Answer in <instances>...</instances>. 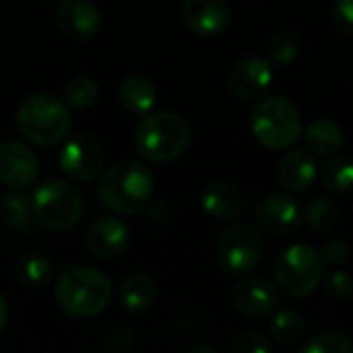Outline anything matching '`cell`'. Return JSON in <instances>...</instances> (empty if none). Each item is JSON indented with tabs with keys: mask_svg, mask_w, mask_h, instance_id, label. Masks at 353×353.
Segmentation results:
<instances>
[{
	"mask_svg": "<svg viewBox=\"0 0 353 353\" xmlns=\"http://www.w3.org/2000/svg\"><path fill=\"white\" fill-rule=\"evenodd\" d=\"M95 192L108 211L116 215H137L151 199L153 174L137 159H120L99 176Z\"/></svg>",
	"mask_w": 353,
	"mask_h": 353,
	"instance_id": "1",
	"label": "cell"
},
{
	"mask_svg": "<svg viewBox=\"0 0 353 353\" xmlns=\"http://www.w3.org/2000/svg\"><path fill=\"white\" fill-rule=\"evenodd\" d=\"M192 128L188 120L170 110L143 116L134 128V147L141 157L153 163H170L178 159L190 145Z\"/></svg>",
	"mask_w": 353,
	"mask_h": 353,
	"instance_id": "2",
	"label": "cell"
},
{
	"mask_svg": "<svg viewBox=\"0 0 353 353\" xmlns=\"http://www.w3.org/2000/svg\"><path fill=\"white\" fill-rule=\"evenodd\" d=\"M60 308L74 319H93L112 300L110 277L95 267H70L56 281Z\"/></svg>",
	"mask_w": 353,
	"mask_h": 353,
	"instance_id": "3",
	"label": "cell"
},
{
	"mask_svg": "<svg viewBox=\"0 0 353 353\" xmlns=\"http://www.w3.org/2000/svg\"><path fill=\"white\" fill-rule=\"evenodd\" d=\"M250 130L259 145L271 151L294 147L304 134V122L298 108L281 97L271 95L261 99L250 114Z\"/></svg>",
	"mask_w": 353,
	"mask_h": 353,
	"instance_id": "4",
	"label": "cell"
},
{
	"mask_svg": "<svg viewBox=\"0 0 353 353\" xmlns=\"http://www.w3.org/2000/svg\"><path fill=\"white\" fill-rule=\"evenodd\" d=\"M17 126L23 137L35 145H56L72 126L66 103L50 93H33L25 97L17 110Z\"/></svg>",
	"mask_w": 353,
	"mask_h": 353,
	"instance_id": "5",
	"label": "cell"
},
{
	"mask_svg": "<svg viewBox=\"0 0 353 353\" xmlns=\"http://www.w3.org/2000/svg\"><path fill=\"white\" fill-rule=\"evenodd\" d=\"M275 285L290 298L302 300L316 292L325 275L321 252L304 242L292 244L275 261Z\"/></svg>",
	"mask_w": 353,
	"mask_h": 353,
	"instance_id": "6",
	"label": "cell"
},
{
	"mask_svg": "<svg viewBox=\"0 0 353 353\" xmlns=\"http://www.w3.org/2000/svg\"><path fill=\"white\" fill-rule=\"evenodd\" d=\"M29 201L33 219L52 232H68L77 228L85 209L81 192L70 182L58 178L41 182Z\"/></svg>",
	"mask_w": 353,
	"mask_h": 353,
	"instance_id": "7",
	"label": "cell"
},
{
	"mask_svg": "<svg viewBox=\"0 0 353 353\" xmlns=\"http://www.w3.org/2000/svg\"><path fill=\"white\" fill-rule=\"evenodd\" d=\"M265 240L256 228L234 223L223 230L217 242V263L225 273L244 275L254 271L265 259Z\"/></svg>",
	"mask_w": 353,
	"mask_h": 353,
	"instance_id": "8",
	"label": "cell"
},
{
	"mask_svg": "<svg viewBox=\"0 0 353 353\" xmlns=\"http://www.w3.org/2000/svg\"><path fill=\"white\" fill-rule=\"evenodd\" d=\"M62 172L74 182H91L103 165V149L99 141L87 132L66 139L58 155Z\"/></svg>",
	"mask_w": 353,
	"mask_h": 353,
	"instance_id": "9",
	"label": "cell"
},
{
	"mask_svg": "<svg viewBox=\"0 0 353 353\" xmlns=\"http://www.w3.org/2000/svg\"><path fill=\"white\" fill-rule=\"evenodd\" d=\"M256 223L263 232L283 238L296 234L304 223V209L285 194H271L256 207Z\"/></svg>",
	"mask_w": 353,
	"mask_h": 353,
	"instance_id": "10",
	"label": "cell"
},
{
	"mask_svg": "<svg viewBox=\"0 0 353 353\" xmlns=\"http://www.w3.org/2000/svg\"><path fill=\"white\" fill-rule=\"evenodd\" d=\"M273 66L267 58L244 56L228 72V89L242 101L261 97L273 83Z\"/></svg>",
	"mask_w": 353,
	"mask_h": 353,
	"instance_id": "11",
	"label": "cell"
},
{
	"mask_svg": "<svg viewBox=\"0 0 353 353\" xmlns=\"http://www.w3.org/2000/svg\"><path fill=\"white\" fill-rule=\"evenodd\" d=\"M232 302L240 314L248 319H265L277 310L279 294L273 281L261 275H252L234 285Z\"/></svg>",
	"mask_w": 353,
	"mask_h": 353,
	"instance_id": "12",
	"label": "cell"
},
{
	"mask_svg": "<svg viewBox=\"0 0 353 353\" xmlns=\"http://www.w3.org/2000/svg\"><path fill=\"white\" fill-rule=\"evenodd\" d=\"M37 157L19 141L0 143V182L14 192L29 188L37 180Z\"/></svg>",
	"mask_w": 353,
	"mask_h": 353,
	"instance_id": "13",
	"label": "cell"
},
{
	"mask_svg": "<svg viewBox=\"0 0 353 353\" xmlns=\"http://www.w3.org/2000/svg\"><path fill=\"white\" fill-rule=\"evenodd\" d=\"M130 242V232L128 225L112 215L95 219L85 234V246L95 259H116L126 250Z\"/></svg>",
	"mask_w": 353,
	"mask_h": 353,
	"instance_id": "14",
	"label": "cell"
},
{
	"mask_svg": "<svg viewBox=\"0 0 353 353\" xmlns=\"http://www.w3.org/2000/svg\"><path fill=\"white\" fill-rule=\"evenodd\" d=\"M182 19L192 33L215 37L228 29L232 10L223 0H186L182 4Z\"/></svg>",
	"mask_w": 353,
	"mask_h": 353,
	"instance_id": "15",
	"label": "cell"
},
{
	"mask_svg": "<svg viewBox=\"0 0 353 353\" xmlns=\"http://www.w3.org/2000/svg\"><path fill=\"white\" fill-rule=\"evenodd\" d=\"M54 19L58 29L72 39H89L101 29V10L87 0H62Z\"/></svg>",
	"mask_w": 353,
	"mask_h": 353,
	"instance_id": "16",
	"label": "cell"
},
{
	"mask_svg": "<svg viewBox=\"0 0 353 353\" xmlns=\"http://www.w3.org/2000/svg\"><path fill=\"white\" fill-rule=\"evenodd\" d=\"M277 178L285 190L296 194L306 192L319 178V165L314 155H310L306 149L288 151L277 165Z\"/></svg>",
	"mask_w": 353,
	"mask_h": 353,
	"instance_id": "17",
	"label": "cell"
},
{
	"mask_svg": "<svg viewBox=\"0 0 353 353\" xmlns=\"http://www.w3.org/2000/svg\"><path fill=\"white\" fill-rule=\"evenodd\" d=\"M201 207L213 219L232 221V219L240 217V213L244 211V199L234 184L215 180V182L207 184V188L203 190Z\"/></svg>",
	"mask_w": 353,
	"mask_h": 353,
	"instance_id": "18",
	"label": "cell"
},
{
	"mask_svg": "<svg viewBox=\"0 0 353 353\" xmlns=\"http://www.w3.org/2000/svg\"><path fill=\"white\" fill-rule=\"evenodd\" d=\"M302 139L310 155L331 159V157H337L343 147V128L331 118H321V120L310 122L304 128Z\"/></svg>",
	"mask_w": 353,
	"mask_h": 353,
	"instance_id": "19",
	"label": "cell"
},
{
	"mask_svg": "<svg viewBox=\"0 0 353 353\" xmlns=\"http://www.w3.org/2000/svg\"><path fill=\"white\" fill-rule=\"evenodd\" d=\"M118 97L122 108L128 114L134 116H147L151 114L155 99H157V89L153 85V81L145 74H128L126 79H122L120 87H118Z\"/></svg>",
	"mask_w": 353,
	"mask_h": 353,
	"instance_id": "20",
	"label": "cell"
},
{
	"mask_svg": "<svg viewBox=\"0 0 353 353\" xmlns=\"http://www.w3.org/2000/svg\"><path fill=\"white\" fill-rule=\"evenodd\" d=\"M155 296H157L155 283L145 273L126 275L124 281L120 283V290H118V298H120L122 308L132 316L145 314L153 306Z\"/></svg>",
	"mask_w": 353,
	"mask_h": 353,
	"instance_id": "21",
	"label": "cell"
},
{
	"mask_svg": "<svg viewBox=\"0 0 353 353\" xmlns=\"http://www.w3.org/2000/svg\"><path fill=\"white\" fill-rule=\"evenodd\" d=\"M271 333L277 345L292 350L296 345L302 343L304 333H306V321L302 319V314L294 308H283L279 312H275L273 321H271Z\"/></svg>",
	"mask_w": 353,
	"mask_h": 353,
	"instance_id": "22",
	"label": "cell"
},
{
	"mask_svg": "<svg viewBox=\"0 0 353 353\" xmlns=\"http://www.w3.org/2000/svg\"><path fill=\"white\" fill-rule=\"evenodd\" d=\"M304 219H306L308 228L312 230V234H316V236L329 234L339 221V207L329 196H314L306 205Z\"/></svg>",
	"mask_w": 353,
	"mask_h": 353,
	"instance_id": "23",
	"label": "cell"
},
{
	"mask_svg": "<svg viewBox=\"0 0 353 353\" xmlns=\"http://www.w3.org/2000/svg\"><path fill=\"white\" fill-rule=\"evenodd\" d=\"M0 217L2 221L17 232H29L31 230V201L21 192H6L0 199Z\"/></svg>",
	"mask_w": 353,
	"mask_h": 353,
	"instance_id": "24",
	"label": "cell"
},
{
	"mask_svg": "<svg viewBox=\"0 0 353 353\" xmlns=\"http://www.w3.org/2000/svg\"><path fill=\"white\" fill-rule=\"evenodd\" d=\"M321 184L329 192H345L353 188V157L337 155L327 159L323 170L319 172Z\"/></svg>",
	"mask_w": 353,
	"mask_h": 353,
	"instance_id": "25",
	"label": "cell"
},
{
	"mask_svg": "<svg viewBox=\"0 0 353 353\" xmlns=\"http://www.w3.org/2000/svg\"><path fill=\"white\" fill-rule=\"evenodd\" d=\"M302 52V41L294 31H279L269 39L267 60L273 66H292Z\"/></svg>",
	"mask_w": 353,
	"mask_h": 353,
	"instance_id": "26",
	"label": "cell"
},
{
	"mask_svg": "<svg viewBox=\"0 0 353 353\" xmlns=\"http://www.w3.org/2000/svg\"><path fill=\"white\" fill-rule=\"evenodd\" d=\"M99 99V85L93 77L79 74L68 81L64 89V103L72 110H89Z\"/></svg>",
	"mask_w": 353,
	"mask_h": 353,
	"instance_id": "27",
	"label": "cell"
},
{
	"mask_svg": "<svg viewBox=\"0 0 353 353\" xmlns=\"http://www.w3.org/2000/svg\"><path fill=\"white\" fill-rule=\"evenodd\" d=\"M17 275L25 285H46L52 279V265L41 254H29L17 265Z\"/></svg>",
	"mask_w": 353,
	"mask_h": 353,
	"instance_id": "28",
	"label": "cell"
},
{
	"mask_svg": "<svg viewBox=\"0 0 353 353\" xmlns=\"http://www.w3.org/2000/svg\"><path fill=\"white\" fill-rule=\"evenodd\" d=\"M298 353H353V343L341 333H323L310 339Z\"/></svg>",
	"mask_w": 353,
	"mask_h": 353,
	"instance_id": "29",
	"label": "cell"
},
{
	"mask_svg": "<svg viewBox=\"0 0 353 353\" xmlns=\"http://www.w3.org/2000/svg\"><path fill=\"white\" fill-rule=\"evenodd\" d=\"M325 290L331 298L335 300H352L353 298V277L347 271H333L327 279H325Z\"/></svg>",
	"mask_w": 353,
	"mask_h": 353,
	"instance_id": "30",
	"label": "cell"
},
{
	"mask_svg": "<svg viewBox=\"0 0 353 353\" xmlns=\"http://www.w3.org/2000/svg\"><path fill=\"white\" fill-rule=\"evenodd\" d=\"M230 353H273V350L261 333H242L232 341Z\"/></svg>",
	"mask_w": 353,
	"mask_h": 353,
	"instance_id": "31",
	"label": "cell"
},
{
	"mask_svg": "<svg viewBox=\"0 0 353 353\" xmlns=\"http://www.w3.org/2000/svg\"><path fill=\"white\" fill-rule=\"evenodd\" d=\"M134 343V335L128 327H112L103 335V347L110 353H126Z\"/></svg>",
	"mask_w": 353,
	"mask_h": 353,
	"instance_id": "32",
	"label": "cell"
},
{
	"mask_svg": "<svg viewBox=\"0 0 353 353\" xmlns=\"http://www.w3.org/2000/svg\"><path fill=\"white\" fill-rule=\"evenodd\" d=\"M331 19L343 35H353V0H339L331 8Z\"/></svg>",
	"mask_w": 353,
	"mask_h": 353,
	"instance_id": "33",
	"label": "cell"
},
{
	"mask_svg": "<svg viewBox=\"0 0 353 353\" xmlns=\"http://www.w3.org/2000/svg\"><path fill=\"white\" fill-rule=\"evenodd\" d=\"M321 256H323V263L333 265V267H339V265H343L350 259V246H347V242H343L339 238L337 240H329L323 246Z\"/></svg>",
	"mask_w": 353,
	"mask_h": 353,
	"instance_id": "34",
	"label": "cell"
},
{
	"mask_svg": "<svg viewBox=\"0 0 353 353\" xmlns=\"http://www.w3.org/2000/svg\"><path fill=\"white\" fill-rule=\"evenodd\" d=\"M6 319H8V306H6L4 296L0 294V331H2V329H4V325H6Z\"/></svg>",
	"mask_w": 353,
	"mask_h": 353,
	"instance_id": "35",
	"label": "cell"
},
{
	"mask_svg": "<svg viewBox=\"0 0 353 353\" xmlns=\"http://www.w3.org/2000/svg\"><path fill=\"white\" fill-rule=\"evenodd\" d=\"M188 353H217L211 345H205V343H199V345H194V347H190V352Z\"/></svg>",
	"mask_w": 353,
	"mask_h": 353,
	"instance_id": "36",
	"label": "cell"
},
{
	"mask_svg": "<svg viewBox=\"0 0 353 353\" xmlns=\"http://www.w3.org/2000/svg\"><path fill=\"white\" fill-rule=\"evenodd\" d=\"M0 353H2V345H0Z\"/></svg>",
	"mask_w": 353,
	"mask_h": 353,
	"instance_id": "37",
	"label": "cell"
}]
</instances>
